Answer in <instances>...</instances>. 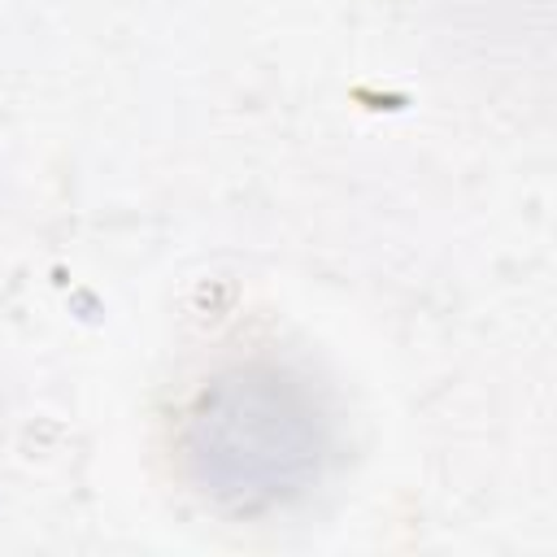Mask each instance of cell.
<instances>
[{
	"instance_id": "cell-1",
	"label": "cell",
	"mask_w": 557,
	"mask_h": 557,
	"mask_svg": "<svg viewBox=\"0 0 557 557\" xmlns=\"http://www.w3.org/2000/svg\"><path fill=\"white\" fill-rule=\"evenodd\" d=\"M178 453L209 505L261 513L318 483L331 426L300 374L274 361H244L196 392L183 413Z\"/></svg>"
}]
</instances>
